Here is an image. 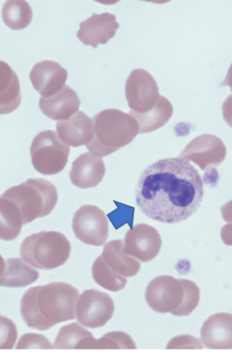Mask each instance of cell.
<instances>
[{"mask_svg":"<svg viewBox=\"0 0 232 356\" xmlns=\"http://www.w3.org/2000/svg\"><path fill=\"white\" fill-rule=\"evenodd\" d=\"M184 288L182 279L170 275H160L153 279L145 292L147 304L158 313L173 312L182 305Z\"/></svg>","mask_w":232,"mask_h":356,"instance_id":"cell-9","label":"cell"},{"mask_svg":"<svg viewBox=\"0 0 232 356\" xmlns=\"http://www.w3.org/2000/svg\"><path fill=\"white\" fill-rule=\"evenodd\" d=\"M200 334L208 349H232V314L217 313L210 316L203 324Z\"/></svg>","mask_w":232,"mask_h":356,"instance_id":"cell-17","label":"cell"},{"mask_svg":"<svg viewBox=\"0 0 232 356\" xmlns=\"http://www.w3.org/2000/svg\"><path fill=\"white\" fill-rule=\"evenodd\" d=\"M12 201L22 216L24 225L49 216L58 202L56 186L44 179H29L1 195Z\"/></svg>","mask_w":232,"mask_h":356,"instance_id":"cell-4","label":"cell"},{"mask_svg":"<svg viewBox=\"0 0 232 356\" xmlns=\"http://www.w3.org/2000/svg\"><path fill=\"white\" fill-rule=\"evenodd\" d=\"M226 156V148L222 140L215 136L204 134L190 142L179 157L196 163L205 171L219 166Z\"/></svg>","mask_w":232,"mask_h":356,"instance_id":"cell-11","label":"cell"},{"mask_svg":"<svg viewBox=\"0 0 232 356\" xmlns=\"http://www.w3.org/2000/svg\"><path fill=\"white\" fill-rule=\"evenodd\" d=\"M167 349L200 348L203 346L199 340L190 336H182L173 338L167 344Z\"/></svg>","mask_w":232,"mask_h":356,"instance_id":"cell-31","label":"cell"},{"mask_svg":"<svg viewBox=\"0 0 232 356\" xmlns=\"http://www.w3.org/2000/svg\"><path fill=\"white\" fill-rule=\"evenodd\" d=\"M106 168L102 157L86 152L72 163L70 179L73 185L81 189L97 187L104 177Z\"/></svg>","mask_w":232,"mask_h":356,"instance_id":"cell-15","label":"cell"},{"mask_svg":"<svg viewBox=\"0 0 232 356\" xmlns=\"http://www.w3.org/2000/svg\"><path fill=\"white\" fill-rule=\"evenodd\" d=\"M221 86H229L232 92V63L229 67L228 74H226L224 81L221 83Z\"/></svg>","mask_w":232,"mask_h":356,"instance_id":"cell-35","label":"cell"},{"mask_svg":"<svg viewBox=\"0 0 232 356\" xmlns=\"http://www.w3.org/2000/svg\"><path fill=\"white\" fill-rule=\"evenodd\" d=\"M67 79V70L51 60L37 63L30 73L33 88L43 97H50L59 92L65 86Z\"/></svg>","mask_w":232,"mask_h":356,"instance_id":"cell-14","label":"cell"},{"mask_svg":"<svg viewBox=\"0 0 232 356\" xmlns=\"http://www.w3.org/2000/svg\"><path fill=\"white\" fill-rule=\"evenodd\" d=\"M78 297L76 288L62 282L35 286L26 291L21 300V316L29 327L49 330L76 317Z\"/></svg>","mask_w":232,"mask_h":356,"instance_id":"cell-2","label":"cell"},{"mask_svg":"<svg viewBox=\"0 0 232 356\" xmlns=\"http://www.w3.org/2000/svg\"><path fill=\"white\" fill-rule=\"evenodd\" d=\"M173 106L170 101L160 95L159 101L149 111L146 113H137L130 111L139 124L140 133H149L156 131L165 126L170 120L173 115Z\"/></svg>","mask_w":232,"mask_h":356,"instance_id":"cell-22","label":"cell"},{"mask_svg":"<svg viewBox=\"0 0 232 356\" xmlns=\"http://www.w3.org/2000/svg\"><path fill=\"white\" fill-rule=\"evenodd\" d=\"M56 130L60 140L73 147L87 146L94 138L93 120L81 111L68 120L58 121Z\"/></svg>","mask_w":232,"mask_h":356,"instance_id":"cell-16","label":"cell"},{"mask_svg":"<svg viewBox=\"0 0 232 356\" xmlns=\"http://www.w3.org/2000/svg\"><path fill=\"white\" fill-rule=\"evenodd\" d=\"M161 247V236L154 227L139 224L126 233L124 252L140 262L151 261L160 253Z\"/></svg>","mask_w":232,"mask_h":356,"instance_id":"cell-12","label":"cell"},{"mask_svg":"<svg viewBox=\"0 0 232 356\" xmlns=\"http://www.w3.org/2000/svg\"><path fill=\"white\" fill-rule=\"evenodd\" d=\"M77 33L78 39L84 45L96 49L99 44H106L112 40L119 28L115 15L105 13H94L91 17L81 24Z\"/></svg>","mask_w":232,"mask_h":356,"instance_id":"cell-13","label":"cell"},{"mask_svg":"<svg viewBox=\"0 0 232 356\" xmlns=\"http://www.w3.org/2000/svg\"><path fill=\"white\" fill-rule=\"evenodd\" d=\"M221 238L225 245L232 246V222L226 225L221 229Z\"/></svg>","mask_w":232,"mask_h":356,"instance_id":"cell-33","label":"cell"},{"mask_svg":"<svg viewBox=\"0 0 232 356\" xmlns=\"http://www.w3.org/2000/svg\"><path fill=\"white\" fill-rule=\"evenodd\" d=\"M18 337L15 324L4 316H1V346L0 349H13Z\"/></svg>","mask_w":232,"mask_h":356,"instance_id":"cell-30","label":"cell"},{"mask_svg":"<svg viewBox=\"0 0 232 356\" xmlns=\"http://www.w3.org/2000/svg\"><path fill=\"white\" fill-rule=\"evenodd\" d=\"M72 230L82 243L88 245L103 246L108 238V218L97 206H82L74 215Z\"/></svg>","mask_w":232,"mask_h":356,"instance_id":"cell-7","label":"cell"},{"mask_svg":"<svg viewBox=\"0 0 232 356\" xmlns=\"http://www.w3.org/2000/svg\"><path fill=\"white\" fill-rule=\"evenodd\" d=\"M0 210H1L0 237L5 241H14L19 236L24 226L22 216L13 202L3 196L0 200Z\"/></svg>","mask_w":232,"mask_h":356,"instance_id":"cell-25","label":"cell"},{"mask_svg":"<svg viewBox=\"0 0 232 356\" xmlns=\"http://www.w3.org/2000/svg\"><path fill=\"white\" fill-rule=\"evenodd\" d=\"M102 257L110 269L124 277H133L140 272V260L124 252V241L116 240L105 244Z\"/></svg>","mask_w":232,"mask_h":356,"instance_id":"cell-20","label":"cell"},{"mask_svg":"<svg viewBox=\"0 0 232 356\" xmlns=\"http://www.w3.org/2000/svg\"><path fill=\"white\" fill-rule=\"evenodd\" d=\"M126 101L131 111L146 113L155 107L160 95L156 79L144 69H135L125 85Z\"/></svg>","mask_w":232,"mask_h":356,"instance_id":"cell-10","label":"cell"},{"mask_svg":"<svg viewBox=\"0 0 232 356\" xmlns=\"http://www.w3.org/2000/svg\"><path fill=\"white\" fill-rule=\"evenodd\" d=\"M94 138L87 145L93 155L108 156L133 142L140 133L134 117L117 109H107L93 117Z\"/></svg>","mask_w":232,"mask_h":356,"instance_id":"cell-3","label":"cell"},{"mask_svg":"<svg viewBox=\"0 0 232 356\" xmlns=\"http://www.w3.org/2000/svg\"><path fill=\"white\" fill-rule=\"evenodd\" d=\"M201 175L181 157L163 159L141 174L136 204L150 219L177 224L196 213L204 199Z\"/></svg>","mask_w":232,"mask_h":356,"instance_id":"cell-1","label":"cell"},{"mask_svg":"<svg viewBox=\"0 0 232 356\" xmlns=\"http://www.w3.org/2000/svg\"><path fill=\"white\" fill-rule=\"evenodd\" d=\"M97 339L82 324L72 323L63 327L56 338L54 349L94 350Z\"/></svg>","mask_w":232,"mask_h":356,"instance_id":"cell-21","label":"cell"},{"mask_svg":"<svg viewBox=\"0 0 232 356\" xmlns=\"http://www.w3.org/2000/svg\"><path fill=\"white\" fill-rule=\"evenodd\" d=\"M92 277L96 283L110 291L123 290L126 284V277L121 276L110 269L105 263L102 254L94 260L92 268Z\"/></svg>","mask_w":232,"mask_h":356,"instance_id":"cell-26","label":"cell"},{"mask_svg":"<svg viewBox=\"0 0 232 356\" xmlns=\"http://www.w3.org/2000/svg\"><path fill=\"white\" fill-rule=\"evenodd\" d=\"M17 349H54L53 345L45 337L39 334L28 333L21 337Z\"/></svg>","mask_w":232,"mask_h":356,"instance_id":"cell-29","label":"cell"},{"mask_svg":"<svg viewBox=\"0 0 232 356\" xmlns=\"http://www.w3.org/2000/svg\"><path fill=\"white\" fill-rule=\"evenodd\" d=\"M40 108L49 118L62 121L70 118L80 108L81 99L70 87L65 85L59 92L50 97H42Z\"/></svg>","mask_w":232,"mask_h":356,"instance_id":"cell-18","label":"cell"},{"mask_svg":"<svg viewBox=\"0 0 232 356\" xmlns=\"http://www.w3.org/2000/svg\"><path fill=\"white\" fill-rule=\"evenodd\" d=\"M31 163L37 172L44 175L60 173L65 169L70 147L63 143L54 131H44L37 135L31 146Z\"/></svg>","mask_w":232,"mask_h":356,"instance_id":"cell-6","label":"cell"},{"mask_svg":"<svg viewBox=\"0 0 232 356\" xmlns=\"http://www.w3.org/2000/svg\"><path fill=\"white\" fill-rule=\"evenodd\" d=\"M1 67V115L13 113L19 108L21 93L19 79L6 63H0Z\"/></svg>","mask_w":232,"mask_h":356,"instance_id":"cell-23","label":"cell"},{"mask_svg":"<svg viewBox=\"0 0 232 356\" xmlns=\"http://www.w3.org/2000/svg\"><path fill=\"white\" fill-rule=\"evenodd\" d=\"M223 116L226 123L232 127V95H230L223 104Z\"/></svg>","mask_w":232,"mask_h":356,"instance_id":"cell-32","label":"cell"},{"mask_svg":"<svg viewBox=\"0 0 232 356\" xmlns=\"http://www.w3.org/2000/svg\"><path fill=\"white\" fill-rule=\"evenodd\" d=\"M33 10L24 0H10L4 3L2 17L5 24L15 31L27 28L33 19Z\"/></svg>","mask_w":232,"mask_h":356,"instance_id":"cell-24","label":"cell"},{"mask_svg":"<svg viewBox=\"0 0 232 356\" xmlns=\"http://www.w3.org/2000/svg\"><path fill=\"white\" fill-rule=\"evenodd\" d=\"M220 210L224 220L226 222H232V200L221 207Z\"/></svg>","mask_w":232,"mask_h":356,"instance_id":"cell-34","label":"cell"},{"mask_svg":"<svg viewBox=\"0 0 232 356\" xmlns=\"http://www.w3.org/2000/svg\"><path fill=\"white\" fill-rule=\"evenodd\" d=\"M1 279L0 285L8 288H24L35 283L40 273L24 259H1Z\"/></svg>","mask_w":232,"mask_h":356,"instance_id":"cell-19","label":"cell"},{"mask_svg":"<svg viewBox=\"0 0 232 356\" xmlns=\"http://www.w3.org/2000/svg\"><path fill=\"white\" fill-rule=\"evenodd\" d=\"M72 245L63 234L41 232L25 238L20 256L35 268L51 270L60 267L69 259Z\"/></svg>","mask_w":232,"mask_h":356,"instance_id":"cell-5","label":"cell"},{"mask_svg":"<svg viewBox=\"0 0 232 356\" xmlns=\"http://www.w3.org/2000/svg\"><path fill=\"white\" fill-rule=\"evenodd\" d=\"M136 348L133 339L129 334L123 332H113L104 334L99 339H97L96 347L97 349H129Z\"/></svg>","mask_w":232,"mask_h":356,"instance_id":"cell-28","label":"cell"},{"mask_svg":"<svg viewBox=\"0 0 232 356\" xmlns=\"http://www.w3.org/2000/svg\"><path fill=\"white\" fill-rule=\"evenodd\" d=\"M184 288V298L181 307L173 312L174 316H188L197 307L200 300L199 286L191 280L182 279Z\"/></svg>","mask_w":232,"mask_h":356,"instance_id":"cell-27","label":"cell"},{"mask_svg":"<svg viewBox=\"0 0 232 356\" xmlns=\"http://www.w3.org/2000/svg\"><path fill=\"white\" fill-rule=\"evenodd\" d=\"M115 312L112 297L105 292L97 290H87L78 297L76 315L78 323L89 328L102 327Z\"/></svg>","mask_w":232,"mask_h":356,"instance_id":"cell-8","label":"cell"}]
</instances>
